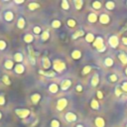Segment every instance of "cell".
I'll list each match as a JSON object with an SVG mask.
<instances>
[{
	"instance_id": "6da1fadb",
	"label": "cell",
	"mask_w": 127,
	"mask_h": 127,
	"mask_svg": "<svg viewBox=\"0 0 127 127\" xmlns=\"http://www.w3.org/2000/svg\"><path fill=\"white\" fill-rule=\"evenodd\" d=\"M93 47H94L98 52H104L106 50L105 46H104L103 44V40L101 37H97L96 39L94 40V42H93Z\"/></svg>"
},
{
	"instance_id": "7a4b0ae2",
	"label": "cell",
	"mask_w": 127,
	"mask_h": 127,
	"mask_svg": "<svg viewBox=\"0 0 127 127\" xmlns=\"http://www.w3.org/2000/svg\"><path fill=\"white\" fill-rule=\"evenodd\" d=\"M66 64L64 62H61L60 60H56L54 62V69L56 71H59V73H61V71H63L66 70Z\"/></svg>"
},
{
	"instance_id": "3957f363",
	"label": "cell",
	"mask_w": 127,
	"mask_h": 127,
	"mask_svg": "<svg viewBox=\"0 0 127 127\" xmlns=\"http://www.w3.org/2000/svg\"><path fill=\"white\" fill-rule=\"evenodd\" d=\"M15 112H16V114L18 115V116L20 117V118H26V117H28L29 115H30V110L29 109H26V108H17L15 110Z\"/></svg>"
},
{
	"instance_id": "277c9868",
	"label": "cell",
	"mask_w": 127,
	"mask_h": 127,
	"mask_svg": "<svg viewBox=\"0 0 127 127\" xmlns=\"http://www.w3.org/2000/svg\"><path fill=\"white\" fill-rule=\"evenodd\" d=\"M68 105V100L66 98H60L58 102H57V109L60 110V111H62L64 110Z\"/></svg>"
},
{
	"instance_id": "5b68a950",
	"label": "cell",
	"mask_w": 127,
	"mask_h": 127,
	"mask_svg": "<svg viewBox=\"0 0 127 127\" xmlns=\"http://www.w3.org/2000/svg\"><path fill=\"white\" fill-rule=\"evenodd\" d=\"M28 53H29V59H30L31 64L35 65L36 64V54L31 46H28Z\"/></svg>"
},
{
	"instance_id": "8992f818",
	"label": "cell",
	"mask_w": 127,
	"mask_h": 127,
	"mask_svg": "<svg viewBox=\"0 0 127 127\" xmlns=\"http://www.w3.org/2000/svg\"><path fill=\"white\" fill-rule=\"evenodd\" d=\"M108 42H109V45L112 48H116L118 46V44H119V40H118V38L116 36H111L109 38Z\"/></svg>"
},
{
	"instance_id": "52a82bcc",
	"label": "cell",
	"mask_w": 127,
	"mask_h": 127,
	"mask_svg": "<svg viewBox=\"0 0 127 127\" xmlns=\"http://www.w3.org/2000/svg\"><path fill=\"white\" fill-rule=\"evenodd\" d=\"M66 119H67V121H69V122H75V121L76 120V115L73 112H68L67 114H66Z\"/></svg>"
},
{
	"instance_id": "ba28073f",
	"label": "cell",
	"mask_w": 127,
	"mask_h": 127,
	"mask_svg": "<svg viewBox=\"0 0 127 127\" xmlns=\"http://www.w3.org/2000/svg\"><path fill=\"white\" fill-rule=\"evenodd\" d=\"M39 74L42 75H45L48 76V78H54L56 75V71H44L42 70H39Z\"/></svg>"
},
{
	"instance_id": "9c48e42d",
	"label": "cell",
	"mask_w": 127,
	"mask_h": 127,
	"mask_svg": "<svg viewBox=\"0 0 127 127\" xmlns=\"http://www.w3.org/2000/svg\"><path fill=\"white\" fill-rule=\"evenodd\" d=\"M71 85V81L70 80H66L62 81V84H61V88H62L63 90H68Z\"/></svg>"
},
{
	"instance_id": "30bf717a",
	"label": "cell",
	"mask_w": 127,
	"mask_h": 127,
	"mask_svg": "<svg viewBox=\"0 0 127 127\" xmlns=\"http://www.w3.org/2000/svg\"><path fill=\"white\" fill-rule=\"evenodd\" d=\"M110 18H109V16L107 14H101L100 16H99V22H100L101 24H107L108 22H109Z\"/></svg>"
},
{
	"instance_id": "8fae6325",
	"label": "cell",
	"mask_w": 127,
	"mask_h": 127,
	"mask_svg": "<svg viewBox=\"0 0 127 127\" xmlns=\"http://www.w3.org/2000/svg\"><path fill=\"white\" fill-rule=\"evenodd\" d=\"M14 71H15L16 74H23L24 71H25V68H24V66L22 65V64H17V65L15 66Z\"/></svg>"
},
{
	"instance_id": "7c38bea8",
	"label": "cell",
	"mask_w": 127,
	"mask_h": 127,
	"mask_svg": "<svg viewBox=\"0 0 127 127\" xmlns=\"http://www.w3.org/2000/svg\"><path fill=\"white\" fill-rule=\"evenodd\" d=\"M94 124H95L96 127H104V125H105V121H104V119L101 118V117H97L94 120Z\"/></svg>"
},
{
	"instance_id": "4fadbf2b",
	"label": "cell",
	"mask_w": 127,
	"mask_h": 127,
	"mask_svg": "<svg viewBox=\"0 0 127 127\" xmlns=\"http://www.w3.org/2000/svg\"><path fill=\"white\" fill-rule=\"evenodd\" d=\"M40 99H41V94H39V93H34V94L31 95V101L34 104L39 102Z\"/></svg>"
},
{
	"instance_id": "5bb4252c",
	"label": "cell",
	"mask_w": 127,
	"mask_h": 127,
	"mask_svg": "<svg viewBox=\"0 0 127 127\" xmlns=\"http://www.w3.org/2000/svg\"><path fill=\"white\" fill-rule=\"evenodd\" d=\"M99 84V75L98 74H94L91 79V85L92 86H97V85Z\"/></svg>"
},
{
	"instance_id": "9a60e30c",
	"label": "cell",
	"mask_w": 127,
	"mask_h": 127,
	"mask_svg": "<svg viewBox=\"0 0 127 127\" xmlns=\"http://www.w3.org/2000/svg\"><path fill=\"white\" fill-rule=\"evenodd\" d=\"M118 58H119V60H120V62L122 63V64H127V55L126 54H124L123 52H120L119 54H118Z\"/></svg>"
},
{
	"instance_id": "2e32d148",
	"label": "cell",
	"mask_w": 127,
	"mask_h": 127,
	"mask_svg": "<svg viewBox=\"0 0 127 127\" xmlns=\"http://www.w3.org/2000/svg\"><path fill=\"white\" fill-rule=\"evenodd\" d=\"M4 19L6 20V21H8V22L12 21L14 19V14L11 12V11H7V12L4 14Z\"/></svg>"
},
{
	"instance_id": "e0dca14e",
	"label": "cell",
	"mask_w": 127,
	"mask_h": 127,
	"mask_svg": "<svg viewBox=\"0 0 127 127\" xmlns=\"http://www.w3.org/2000/svg\"><path fill=\"white\" fill-rule=\"evenodd\" d=\"M42 62H43L44 69H49L50 67H51V62H50V60H49L48 57H44L43 60H42Z\"/></svg>"
},
{
	"instance_id": "ac0fdd59",
	"label": "cell",
	"mask_w": 127,
	"mask_h": 127,
	"mask_svg": "<svg viewBox=\"0 0 127 127\" xmlns=\"http://www.w3.org/2000/svg\"><path fill=\"white\" fill-rule=\"evenodd\" d=\"M88 22H90V23H95L97 21V15L95 13H90L88 15Z\"/></svg>"
},
{
	"instance_id": "d6986e66",
	"label": "cell",
	"mask_w": 127,
	"mask_h": 127,
	"mask_svg": "<svg viewBox=\"0 0 127 127\" xmlns=\"http://www.w3.org/2000/svg\"><path fill=\"white\" fill-rule=\"evenodd\" d=\"M85 35V32L82 31V30H78V31H75L74 34H73V36H71V38L73 39H78L79 37H81V36H84Z\"/></svg>"
},
{
	"instance_id": "ffe728a7",
	"label": "cell",
	"mask_w": 127,
	"mask_h": 127,
	"mask_svg": "<svg viewBox=\"0 0 127 127\" xmlns=\"http://www.w3.org/2000/svg\"><path fill=\"white\" fill-rule=\"evenodd\" d=\"M4 67L7 70H11L14 67V63L11 60H7V61H5V63H4Z\"/></svg>"
},
{
	"instance_id": "44dd1931",
	"label": "cell",
	"mask_w": 127,
	"mask_h": 127,
	"mask_svg": "<svg viewBox=\"0 0 127 127\" xmlns=\"http://www.w3.org/2000/svg\"><path fill=\"white\" fill-rule=\"evenodd\" d=\"M49 90L50 92H52V93H57L58 90H59V87L56 84H52V85H50L49 86Z\"/></svg>"
},
{
	"instance_id": "7402d4cb",
	"label": "cell",
	"mask_w": 127,
	"mask_h": 127,
	"mask_svg": "<svg viewBox=\"0 0 127 127\" xmlns=\"http://www.w3.org/2000/svg\"><path fill=\"white\" fill-rule=\"evenodd\" d=\"M71 58L75 59V60H79L81 58V53L80 51H78V50H75V51H74L71 53Z\"/></svg>"
},
{
	"instance_id": "603a6c76",
	"label": "cell",
	"mask_w": 127,
	"mask_h": 127,
	"mask_svg": "<svg viewBox=\"0 0 127 127\" xmlns=\"http://www.w3.org/2000/svg\"><path fill=\"white\" fill-rule=\"evenodd\" d=\"M49 38H50V33H49V31H48V30L44 31V32L42 33V35H41L42 41H44V42H45V41H48Z\"/></svg>"
},
{
	"instance_id": "cb8c5ba5",
	"label": "cell",
	"mask_w": 127,
	"mask_h": 127,
	"mask_svg": "<svg viewBox=\"0 0 127 127\" xmlns=\"http://www.w3.org/2000/svg\"><path fill=\"white\" fill-rule=\"evenodd\" d=\"M17 26L19 29H23L25 27V19L23 17H20L18 19V22H17Z\"/></svg>"
},
{
	"instance_id": "d4e9b609",
	"label": "cell",
	"mask_w": 127,
	"mask_h": 127,
	"mask_svg": "<svg viewBox=\"0 0 127 127\" xmlns=\"http://www.w3.org/2000/svg\"><path fill=\"white\" fill-rule=\"evenodd\" d=\"M14 60H15V62L21 63L22 61H23V55H22L21 53H16L14 55Z\"/></svg>"
},
{
	"instance_id": "484cf974",
	"label": "cell",
	"mask_w": 127,
	"mask_h": 127,
	"mask_svg": "<svg viewBox=\"0 0 127 127\" xmlns=\"http://www.w3.org/2000/svg\"><path fill=\"white\" fill-rule=\"evenodd\" d=\"M75 9L78 10H80L82 8V5H84V1L82 0H75Z\"/></svg>"
},
{
	"instance_id": "4316f807",
	"label": "cell",
	"mask_w": 127,
	"mask_h": 127,
	"mask_svg": "<svg viewBox=\"0 0 127 127\" xmlns=\"http://www.w3.org/2000/svg\"><path fill=\"white\" fill-rule=\"evenodd\" d=\"M28 8L30 10H36L38 8H40V4L39 3H36V2H31L29 5H28Z\"/></svg>"
},
{
	"instance_id": "83f0119b",
	"label": "cell",
	"mask_w": 127,
	"mask_h": 127,
	"mask_svg": "<svg viewBox=\"0 0 127 127\" xmlns=\"http://www.w3.org/2000/svg\"><path fill=\"white\" fill-rule=\"evenodd\" d=\"M94 36H93V34H91V33H88V34H86L85 36V41L88 42V43H91V42H94Z\"/></svg>"
},
{
	"instance_id": "f1b7e54d",
	"label": "cell",
	"mask_w": 127,
	"mask_h": 127,
	"mask_svg": "<svg viewBox=\"0 0 127 127\" xmlns=\"http://www.w3.org/2000/svg\"><path fill=\"white\" fill-rule=\"evenodd\" d=\"M90 106L92 109H95V110H98L99 109V103L95 100V99H92L91 102H90Z\"/></svg>"
},
{
	"instance_id": "f546056e",
	"label": "cell",
	"mask_w": 127,
	"mask_h": 127,
	"mask_svg": "<svg viewBox=\"0 0 127 127\" xmlns=\"http://www.w3.org/2000/svg\"><path fill=\"white\" fill-rule=\"evenodd\" d=\"M33 40H34V37H33L31 34H27V35H25L24 36V41L26 42V43H32L33 42Z\"/></svg>"
},
{
	"instance_id": "4dcf8cb0",
	"label": "cell",
	"mask_w": 127,
	"mask_h": 127,
	"mask_svg": "<svg viewBox=\"0 0 127 127\" xmlns=\"http://www.w3.org/2000/svg\"><path fill=\"white\" fill-rule=\"evenodd\" d=\"M105 7L108 9V10H113L114 7H115V3L112 2V1H107L105 3Z\"/></svg>"
},
{
	"instance_id": "1f68e13d",
	"label": "cell",
	"mask_w": 127,
	"mask_h": 127,
	"mask_svg": "<svg viewBox=\"0 0 127 127\" xmlns=\"http://www.w3.org/2000/svg\"><path fill=\"white\" fill-rule=\"evenodd\" d=\"M2 81H3L6 85H11V80H9V76L6 75H4L2 76Z\"/></svg>"
},
{
	"instance_id": "d6a6232c",
	"label": "cell",
	"mask_w": 127,
	"mask_h": 127,
	"mask_svg": "<svg viewBox=\"0 0 127 127\" xmlns=\"http://www.w3.org/2000/svg\"><path fill=\"white\" fill-rule=\"evenodd\" d=\"M104 64H105L106 67H112L113 66V60L111 58H106L104 61Z\"/></svg>"
},
{
	"instance_id": "836d02e7",
	"label": "cell",
	"mask_w": 127,
	"mask_h": 127,
	"mask_svg": "<svg viewBox=\"0 0 127 127\" xmlns=\"http://www.w3.org/2000/svg\"><path fill=\"white\" fill-rule=\"evenodd\" d=\"M61 25H62V24H61V21H59V20H54L52 22V27H53V28H55V29L60 28Z\"/></svg>"
},
{
	"instance_id": "e575fe53",
	"label": "cell",
	"mask_w": 127,
	"mask_h": 127,
	"mask_svg": "<svg viewBox=\"0 0 127 127\" xmlns=\"http://www.w3.org/2000/svg\"><path fill=\"white\" fill-rule=\"evenodd\" d=\"M62 8L64 9V10H68L69 8H70V5H69V2L67 1V0H63L62 1Z\"/></svg>"
},
{
	"instance_id": "d590c367",
	"label": "cell",
	"mask_w": 127,
	"mask_h": 127,
	"mask_svg": "<svg viewBox=\"0 0 127 127\" xmlns=\"http://www.w3.org/2000/svg\"><path fill=\"white\" fill-rule=\"evenodd\" d=\"M67 24H68L69 27H71V28H74V27L76 25V22H75V20H74V19H69L68 22H67Z\"/></svg>"
},
{
	"instance_id": "8d00e7d4",
	"label": "cell",
	"mask_w": 127,
	"mask_h": 127,
	"mask_svg": "<svg viewBox=\"0 0 127 127\" xmlns=\"http://www.w3.org/2000/svg\"><path fill=\"white\" fill-rule=\"evenodd\" d=\"M90 71H91V67H90V66H85V67L82 69V75H87Z\"/></svg>"
},
{
	"instance_id": "74e56055",
	"label": "cell",
	"mask_w": 127,
	"mask_h": 127,
	"mask_svg": "<svg viewBox=\"0 0 127 127\" xmlns=\"http://www.w3.org/2000/svg\"><path fill=\"white\" fill-rule=\"evenodd\" d=\"M92 7L94 8V9H96V10L100 9V7H101V3L99 2V1H94V2H92Z\"/></svg>"
},
{
	"instance_id": "f35d334b",
	"label": "cell",
	"mask_w": 127,
	"mask_h": 127,
	"mask_svg": "<svg viewBox=\"0 0 127 127\" xmlns=\"http://www.w3.org/2000/svg\"><path fill=\"white\" fill-rule=\"evenodd\" d=\"M51 127H60V122H59L58 120H56V119L52 120V122H51Z\"/></svg>"
},
{
	"instance_id": "ab89813d",
	"label": "cell",
	"mask_w": 127,
	"mask_h": 127,
	"mask_svg": "<svg viewBox=\"0 0 127 127\" xmlns=\"http://www.w3.org/2000/svg\"><path fill=\"white\" fill-rule=\"evenodd\" d=\"M121 93H122V90L120 89L119 86H116L115 87V94H116V96H120Z\"/></svg>"
},
{
	"instance_id": "60d3db41",
	"label": "cell",
	"mask_w": 127,
	"mask_h": 127,
	"mask_svg": "<svg viewBox=\"0 0 127 127\" xmlns=\"http://www.w3.org/2000/svg\"><path fill=\"white\" fill-rule=\"evenodd\" d=\"M5 48H6V42L0 40V50H4Z\"/></svg>"
},
{
	"instance_id": "b9f144b4",
	"label": "cell",
	"mask_w": 127,
	"mask_h": 127,
	"mask_svg": "<svg viewBox=\"0 0 127 127\" xmlns=\"http://www.w3.org/2000/svg\"><path fill=\"white\" fill-rule=\"evenodd\" d=\"M109 80L110 81H112V82H115L117 80V75H111L109 76Z\"/></svg>"
},
{
	"instance_id": "7bdbcfd3",
	"label": "cell",
	"mask_w": 127,
	"mask_h": 127,
	"mask_svg": "<svg viewBox=\"0 0 127 127\" xmlns=\"http://www.w3.org/2000/svg\"><path fill=\"white\" fill-rule=\"evenodd\" d=\"M33 32H34L35 34H40L41 33V28L39 26H36V27H34V29H33Z\"/></svg>"
},
{
	"instance_id": "ee69618b",
	"label": "cell",
	"mask_w": 127,
	"mask_h": 127,
	"mask_svg": "<svg viewBox=\"0 0 127 127\" xmlns=\"http://www.w3.org/2000/svg\"><path fill=\"white\" fill-rule=\"evenodd\" d=\"M121 88H122V90L123 91H126L127 92V81H124L122 85H121Z\"/></svg>"
},
{
	"instance_id": "f6af8a7d",
	"label": "cell",
	"mask_w": 127,
	"mask_h": 127,
	"mask_svg": "<svg viewBox=\"0 0 127 127\" xmlns=\"http://www.w3.org/2000/svg\"><path fill=\"white\" fill-rule=\"evenodd\" d=\"M5 104V97L3 95H0V105H4Z\"/></svg>"
},
{
	"instance_id": "bcb514c9",
	"label": "cell",
	"mask_w": 127,
	"mask_h": 127,
	"mask_svg": "<svg viewBox=\"0 0 127 127\" xmlns=\"http://www.w3.org/2000/svg\"><path fill=\"white\" fill-rule=\"evenodd\" d=\"M125 31H127V22L125 23V25L123 26V28L120 30V32H119V33H120V34H122V33H124Z\"/></svg>"
},
{
	"instance_id": "7dc6e473",
	"label": "cell",
	"mask_w": 127,
	"mask_h": 127,
	"mask_svg": "<svg viewBox=\"0 0 127 127\" xmlns=\"http://www.w3.org/2000/svg\"><path fill=\"white\" fill-rule=\"evenodd\" d=\"M97 97H98L99 99L103 98V94H102V92H101L100 90H98V91H97Z\"/></svg>"
},
{
	"instance_id": "c3c4849f",
	"label": "cell",
	"mask_w": 127,
	"mask_h": 127,
	"mask_svg": "<svg viewBox=\"0 0 127 127\" xmlns=\"http://www.w3.org/2000/svg\"><path fill=\"white\" fill-rule=\"evenodd\" d=\"M75 89H76V91H82V86L80 85H76V87H75Z\"/></svg>"
},
{
	"instance_id": "681fc988",
	"label": "cell",
	"mask_w": 127,
	"mask_h": 127,
	"mask_svg": "<svg viewBox=\"0 0 127 127\" xmlns=\"http://www.w3.org/2000/svg\"><path fill=\"white\" fill-rule=\"evenodd\" d=\"M122 43L124 45H127V37H123L122 38Z\"/></svg>"
},
{
	"instance_id": "f907efd6",
	"label": "cell",
	"mask_w": 127,
	"mask_h": 127,
	"mask_svg": "<svg viewBox=\"0 0 127 127\" xmlns=\"http://www.w3.org/2000/svg\"><path fill=\"white\" fill-rule=\"evenodd\" d=\"M15 3L16 4H22V3H24V0H15Z\"/></svg>"
},
{
	"instance_id": "816d5d0a",
	"label": "cell",
	"mask_w": 127,
	"mask_h": 127,
	"mask_svg": "<svg viewBox=\"0 0 127 127\" xmlns=\"http://www.w3.org/2000/svg\"><path fill=\"white\" fill-rule=\"evenodd\" d=\"M37 123H38V120H36V121H35V122H34V123H33V124H32V125L30 126V127H34V126H35V125H36Z\"/></svg>"
},
{
	"instance_id": "f5cc1de1",
	"label": "cell",
	"mask_w": 127,
	"mask_h": 127,
	"mask_svg": "<svg viewBox=\"0 0 127 127\" xmlns=\"http://www.w3.org/2000/svg\"><path fill=\"white\" fill-rule=\"evenodd\" d=\"M76 127H84V126H82L81 124H79V125H76Z\"/></svg>"
},
{
	"instance_id": "db71d44e",
	"label": "cell",
	"mask_w": 127,
	"mask_h": 127,
	"mask_svg": "<svg viewBox=\"0 0 127 127\" xmlns=\"http://www.w3.org/2000/svg\"><path fill=\"white\" fill-rule=\"evenodd\" d=\"M125 75H127V68H126V69H125Z\"/></svg>"
},
{
	"instance_id": "11a10c76",
	"label": "cell",
	"mask_w": 127,
	"mask_h": 127,
	"mask_svg": "<svg viewBox=\"0 0 127 127\" xmlns=\"http://www.w3.org/2000/svg\"><path fill=\"white\" fill-rule=\"evenodd\" d=\"M1 117H2V113L0 112V119H1Z\"/></svg>"
},
{
	"instance_id": "9f6ffc18",
	"label": "cell",
	"mask_w": 127,
	"mask_h": 127,
	"mask_svg": "<svg viewBox=\"0 0 127 127\" xmlns=\"http://www.w3.org/2000/svg\"><path fill=\"white\" fill-rule=\"evenodd\" d=\"M126 127H127V124H126Z\"/></svg>"
},
{
	"instance_id": "6f0895ef",
	"label": "cell",
	"mask_w": 127,
	"mask_h": 127,
	"mask_svg": "<svg viewBox=\"0 0 127 127\" xmlns=\"http://www.w3.org/2000/svg\"><path fill=\"white\" fill-rule=\"evenodd\" d=\"M126 4H127V2H126Z\"/></svg>"
}]
</instances>
